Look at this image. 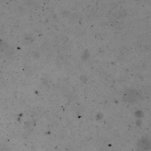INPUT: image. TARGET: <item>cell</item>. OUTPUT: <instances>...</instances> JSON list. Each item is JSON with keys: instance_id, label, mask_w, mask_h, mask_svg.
Here are the masks:
<instances>
[{"instance_id": "cell-1", "label": "cell", "mask_w": 151, "mask_h": 151, "mask_svg": "<svg viewBox=\"0 0 151 151\" xmlns=\"http://www.w3.org/2000/svg\"><path fill=\"white\" fill-rule=\"evenodd\" d=\"M139 98V94L137 92L134 90H128L126 91L123 96V100L129 103H133L136 102Z\"/></svg>"}, {"instance_id": "cell-2", "label": "cell", "mask_w": 151, "mask_h": 151, "mask_svg": "<svg viewBox=\"0 0 151 151\" xmlns=\"http://www.w3.org/2000/svg\"><path fill=\"white\" fill-rule=\"evenodd\" d=\"M150 149V142L149 140L143 137L138 140L136 144L137 151H149Z\"/></svg>"}]
</instances>
